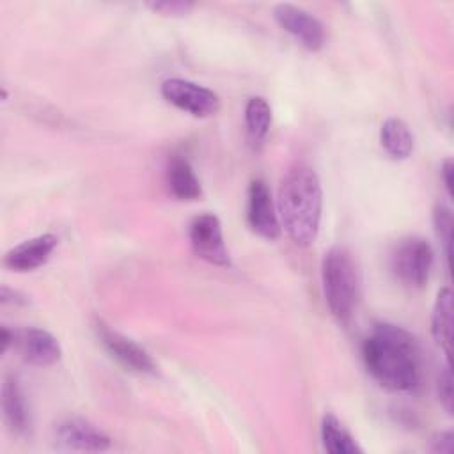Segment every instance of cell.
Wrapping results in <instances>:
<instances>
[{"instance_id":"6da1fadb","label":"cell","mask_w":454,"mask_h":454,"mask_svg":"<svg viewBox=\"0 0 454 454\" xmlns=\"http://www.w3.org/2000/svg\"><path fill=\"white\" fill-rule=\"evenodd\" d=\"M367 372L387 390L415 392L422 380V356L415 337L392 323H376L362 342Z\"/></svg>"},{"instance_id":"7a4b0ae2","label":"cell","mask_w":454,"mask_h":454,"mask_svg":"<svg viewBox=\"0 0 454 454\" xmlns=\"http://www.w3.org/2000/svg\"><path fill=\"white\" fill-rule=\"evenodd\" d=\"M323 209L321 181L309 165L291 167L278 188V220L286 234L298 247L314 243Z\"/></svg>"},{"instance_id":"3957f363","label":"cell","mask_w":454,"mask_h":454,"mask_svg":"<svg viewBox=\"0 0 454 454\" xmlns=\"http://www.w3.org/2000/svg\"><path fill=\"white\" fill-rule=\"evenodd\" d=\"M321 280L326 305L339 323H348L353 316L360 277L356 262L346 247H332L321 262Z\"/></svg>"},{"instance_id":"277c9868","label":"cell","mask_w":454,"mask_h":454,"mask_svg":"<svg viewBox=\"0 0 454 454\" xmlns=\"http://www.w3.org/2000/svg\"><path fill=\"white\" fill-rule=\"evenodd\" d=\"M433 262V247L427 239L420 236H410L401 239L390 255V268L395 278L406 287L415 289L427 284Z\"/></svg>"},{"instance_id":"5b68a950","label":"cell","mask_w":454,"mask_h":454,"mask_svg":"<svg viewBox=\"0 0 454 454\" xmlns=\"http://www.w3.org/2000/svg\"><path fill=\"white\" fill-rule=\"evenodd\" d=\"M160 92L167 103L193 117H213L220 110L218 94L192 80L168 78L161 83Z\"/></svg>"},{"instance_id":"8992f818","label":"cell","mask_w":454,"mask_h":454,"mask_svg":"<svg viewBox=\"0 0 454 454\" xmlns=\"http://www.w3.org/2000/svg\"><path fill=\"white\" fill-rule=\"evenodd\" d=\"M51 443L57 449L103 452L112 447L110 436L82 417H64L51 427Z\"/></svg>"},{"instance_id":"52a82bcc","label":"cell","mask_w":454,"mask_h":454,"mask_svg":"<svg viewBox=\"0 0 454 454\" xmlns=\"http://www.w3.org/2000/svg\"><path fill=\"white\" fill-rule=\"evenodd\" d=\"M188 238L192 250L199 259L220 268L231 266V255L223 241L220 218L216 215L202 213L195 216L190 222Z\"/></svg>"},{"instance_id":"ba28073f","label":"cell","mask_w":454,"mask_h":454,"mask_svg":"<svg viewBox=\"0 0 454 454\" xmlns=\"http://www.w3.org/2000/svg\"><path fill=\"white\" fill-rule=\"evenodd\" d=\"M94 332L106 353L124 369L137 374H156V364L151 355L133 339L112 330L105 321H94Z\"/></svg>"},{"instance_id":"9c48e42d","label":"cell","mask_w":454,"mask_h":454,"mask_svg":"<svg viewBox=\"0 0 454 454\" xmlns=\"http://www.w3.org/2000/svg\"><path fill=\"white\" fill-rule=\"evenodd\" d=\"M273 18L280 28L293 35L309 51H319L326 44L325 25L309 11L293 4H278L273 9Z\"/></svg>"},{"instance_id":"30bf717a","label":"cell","mask_w":454,"mask_h":454,"mask_svg":"<svg viewBox=\"0 0 454 454\" xmlns=\"http://www.w3.org/2000/svg\"><path fill=\"white\" fill-rule=\"evenodd\" d=\"M247 220L250 229L264 239L273 241L280 236V220L270 188L262 179H254L248 186Z\"/></svg>"},{"instance_id":"8fae6325","label":"cell","mask_w":454,"mask_h":454,"mask_svg":"<svg viewBox=\"0 0 454 454\" xmlns=\"http://www.w3.org/2000/svg\"><path fill=\"white\" fill-rule=\"evenodd\" d=\"M14 348L27 364L37 367L53 365L62 356V348L57 337L48 330L35 326L14 330Z\"/></svg>"},{"instance_id":"7c38bea8","label":"cell","mask_w":454,"mask_h":454,"mask_svg":"<svg viewBox=\"0 0 454 454\" xmlns=\"http://www.w3.org/2000/svg\"><path fill=\"white\" fill-rule=\"evenodd\" d=\"M57 245H59V238L55 234L51 232L39 234L11 248L4 257V264L9 270L20 271V273L37 270L39 266L48 262Z\"/></svg>"},{"instance_id":"4fadbf2b","label":"cell","mask_w":454,"mask_h":454,"mask_svg":"<svg viewBox=\"0 0 454 454\" xmlns=\"http://www.w3.org/2000/svg\"><path fill=\"white\" fill-rule=\"evenodd\" d=\"M2 413L4 420L14 434L25 436L32 427L30 406L20 380L14 374H7L2 383Z\"/></svg>"},{"instance_id":"5bb4252c","label":"cell","mask_w":454,"mask_h":454,"mask_svg":"<svg viewBox=\"0 0 454 454\" xmlns=\"http://www.w3.org/2000/svg\"><path fill=\"white\" fill-rule=\"evenodd\" d=\"M167 184L170 193L179 200H197L202 186L192 163L184 156H172L167 165Z\"/></svg>"},{"instance_id":"9a60e30c","label":"cell","mask_w":454,"mask_h":454,"mask_svg":"<svg viewBox=\"0 0 454 454\" xmlns=\"http://www.w3.org/2000/svg\"><path fill=\"white\" fill-rule=\"evenodd\" d=\"M380 142L392 160H406L413 154L415 137L410 126L397 117H388L380 128Z\"/></svg>"},{"instance_id":"2e32d148","label":"cell","mask_w":454,"mask_h":454,"mask_svg":"<svg viewBox=\"0 0 454 454\" xmlns=\"http://www.w3.org/2000/svg\"><path fill=\"white\" fill-rule=\"evenodd\" d=\"M271 128V106L261 96H254L248 99L245 106V129L248 144L254 151H259L270 133Z\"/></svg>"},{"instance_id":"e0dca14e","label":"cell","mask_w":454,"mask_h":454,"mask_svg":"<svg viewBox=\"0 0 454 454\" xmlns=\"http://www.w3.org/2000/svg\"><path fill=\"white\" fill-rule=\"evenodd\" d=\"M431 333L449 362L452 340V293L449 287H443L436 296L431 314Z\"/></svg>"},{"instance_id":"ac0fdd59","label":"cell","mask_w":454,"mask_h":454,"mask_svg":"<svg viewBox=\"0 0 454 454\" xmlns=\"http://www.w3.org/2000/svg\"><path fill=\"white\" fill-rule=\"evenodd\" d=\"M321 443L330 454H362L364 449L356 443L351 433L332 413H326L321 420Z\"/></svg>"},{"instance_id":"d6986e66","label":"cell","mask_w":454,"mask_h":454,"mask_svg":"<svg viewBox=\"0 0 454 454\" xmlns=\"http://www.w3.org/2000/svg\"><path fill=\"white\" fill-rule=\"evenodd\" d=\"M433 225L434 232L443 247L445 259H450V243H452V213L445 204H436L433 209Z\"/></svg>"},{"instance_id":"ffe728a7","label":"cell","mask_w":454,"mask_h":454,"mask_svg":"<svg viewBox=\"0 0 454 454\" xmlns=\"http://www.w3.org/2000/svg\"><path fill=\"white\" fill-rule=\"evenodd\" d=\"M436 395L447 413H452V376L449 364L440 371L436 378Z\"/></svg>"},{"instance_id":"44dd1931","label":"cell","mask_w":454,"mask_h":454,"mask_svg":"<svg viewBox=\"0 0 454 454\" xmlns=\"http://www.w3.org/2000/svg\"><path fill=\"white\" fill-rule=\"evenodd\" d=\"M147 7L154 12H160L161 16H186L192 9V2L183 0H172V2H149Z\"/></svg>"},{"instance_id":"7402d4cb","label":"cell","mask_w":454,"mask_h":454,"mask_svg":"<svg viewBox=\"0 0 454 454\" xmlns=\"http://www.w3.org/2000/svg\"><path fill=\"white\" fill-rule=\"evenodd\" d=\"M429 449L433 452H445L450 454L454 449V434L452 431H440L431 438V445Z\"/></svg>"},{"instance_id":"603a6c76","label":"cell","mask_w":454,"mask_h":454,"mask_svg":"<svg viewBox=\"0 0 454 454\" xmlns=\"http://www.w3.org/2000/svg\"><path fill=\"white\" fill-rule=\"evenodd\" d=\"M0 301H2L4 305H7V303H12V305H27V303H28V298H27L23 293H20V291L4 286L2 291H0Z\"/></svg>"},{"instance_id":"cb8c5ba5","label":"cell","mask_w":454,"mask_h":454,"mask_svg":"<svg viewBox=\"0 0 454 454\" xmlns=\"http://www.w3.org/2000/svg\"><path fill=\"white\" fill-rule=\"evenodd\" d=\"M440 174H442L443 186H445L447 193L452 195V160H450V158L443 160V163H442V167H440Z\"/></svg>"},{"instance_id":"d4e9b609","label":"cell","mask_w":454,"mask_h":454,"mask_svg":"<svg viewBox=\"0 0 454 454\" xmlns=\"http://www.w3.org/2000/svg\"><path fill=\"white\" fill-rule=\"evenodd\" d=\"M14 346V330H11L9 326L2 325L0 328V353H7V349Z\"/></svg>"}]
</instances>
